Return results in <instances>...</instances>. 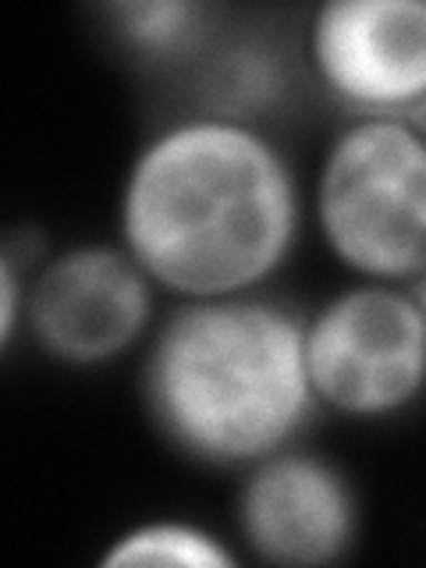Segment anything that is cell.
<instances>
[{
	"instance_id": "1",
	"label": "cell",
	"mask_w": 426,
	"mask_h": 568,
	"mask_svg": "<svg viewBox=\"0 0 426 568\" xmlns=\"http://www.w3.org/2000/svg\"><path fill=\"white\" fill-rule=\"evenodd\" d=\"M302 224V178L277 135L203 111L142 139L118 195V245L174 302L263 292Z\"/></svg>"
},
{
	"instance_id": "2",
	"label": "cell",
	"mask_w": 426,
	"mask_h": 568,
	"mask_svg": "<svg viewBox=\"0 0 426 568\" xmlns=\"http://www.w3.org/2000/svg\"><path fill=\"white\" fill-rule=\"evenodd\" d=\"M139 390L174 452L235 473L295 444L320 413L302 313L263 292L174 302L142 345Z\"/></svg>"
},
{
	"instance_id": "3",
	"label": "cell",
	"mask_w": 426,
	"mask_h": 568,
	"mask_svg": "<svg viewBox=\"0 0 426 568\" xmlns=\"http://www.w3.org/2000/svg\"><path fill=\"white\" fill-rule=\"evenodd\" d=\"M313 221L355 281L423 284L426 142L413 118H345L313 182Z\"/></svg>"
},
{
	"instance_id": "4",
	"label": "cell",
	"mask_w": 426,
	"mask_h": 568,
	"mask_svg": "<svg viewBox=\"0 0 426 568\" xmlns=\"http://www.w3.org/2000/svg\"><path fill=\"white\" fill-rule=\"evenodd\" d=\"M302 359L316 408L359 423L402 416L426 381L423 284H345L302 313Z\"/></svg>"
},
{
	"instance_id": "5",
	"label": "cell",
	"mask_w": 426,
	"mask_h": 568,
	"mask_svg": "<svg viewBox=\"0 0 426 568\" xmlns=\"http://www.w3.org/2000/svg\"><path fill=\"white\" fill-rule=\"evenodd\" d=\"M156 295L118 242H75L32 271L26 331L50 363L97 369L146 345Z\"/></svg>"
},
{
	"instance_id": "6",
	"label": "cell",
	"mask_w": 426,
	"mask_h": 568,
	"mask_svg": "<svg viewBox=\"0 0 426 568\" xmlns=\"http://www.w3.org/2000/svg\"><path fill=\"white\" fill-rule=\"evenodd\" d=\"M313 82L345 118H413L426 111L423 0H324L306 26Z\"/></svg>"
},
{
	"instance_id": "7",
	"label": "cell",
	"mask_w": 426,
	"mask_h": 568,
	"mask_svg": "<svg viewBox=\"0 0 426 568\" xmlns=\"http://www.w3.org/2000/svg\"><path fill=\"white\" fill-rule=\"evenodd\" d=\"M359 497L331 458L288 444L242 469L235 529L248 555L281 568H324L359 540Z\"/></svg>"
},
{
	"instance_id": "8",
	"label": "cell",
	"mask_w": 426,
	"mask_h": 568,
	"mask_svg": "<svg viewBox=\"0 0 426 568\" xmlns=\"http://www.w3.org/2000/svg\"><path fill=\"white\" fill-rule=\"evenodd\" d=\"M192 111L260 121L288 97V64L263 36H231L227 29L189 68Z\"/></svg>"
},
{
	"instance_id": "9",
	"label": "cell",
	"mask_w": 426,
	"mask_h": 568,
	"mask_svg": "<svg viewBox=\"0 0 426 568\" xmlns=\"http://www.w3.org/2000/svg\"><path fill=\"white\" fill-rule=\"evenodd\" d=\"M100 14L124 53L164 71H189L224 32L221 8L203 0H114Z\"/></svg>"
},
{
	"instance_id": "10",
	"label": "cell",
	"mask_w": 426,
	"mask_h": 568,
	"mask_svg": "<svg viewBox=\"0 0 426 568\" xmlns=\"http://www.w3.org/2000/svg\"><path fill=\"white\" fill-rule=\"evenodd\" d=\"M235 568L239 555L221 532L189 519H142L106 540L100 568Z\"/></svg>"
},
{
	"instance_id": "11",
	"label": "cell",
	"mask_w": 426,
	"mask_h": 568,
	"mask_svg": "<svg viewBox=\"0 0 426 568\" xmlns=\"http://www.w3.org/2000/svg\"><path fill=\"white\" fill-rule=\"evenodd\" d=\"M26 288L29 277L22 256L8 242H0V355L26 331Z\"/></svg>"
}]
</instances>
